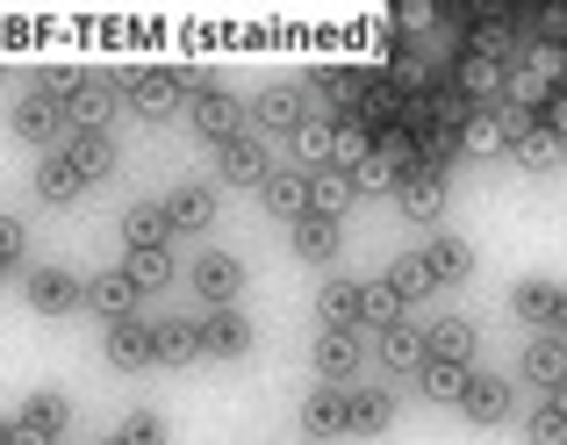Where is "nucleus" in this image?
Segmentation results:
<instances>
[{"label":"nucleus","instance_id":"1","mask_svg":"<svg viewBox=\"0 0 567 445\" xmlns=\"http://www.w3.org/2000/svg\"><path fill=\"white\" fill-rule=\"evenodd\" d=\"M187 115H194V137H208L216 152H223L230 137H245V101L216 94V86H202V94L187 101Z\"/></svg>","mask_w":567,"mask_h":445},{"label":"nucleus","instance_id":"2","mask_svg":"<svg viewBox=\"0 0 567 445\" xmlns=\"http://www.w3.org/2000/svg\"><path fill=\"white\" fill-rule=\"evenodd\" d=\"M187 72H130V108L144 115V123H166L173 108L187 101Z\"/></svg>","mask_w":567,"mask_h":445},{"label":"nucleus","instance_id":"3","mask_svg":"<svg viewBox=\"0 0 567 445\" xmlns=\"http://www.w3.org/2000/svg\"><path fill=\"white\" fill-rule=\"evenodd\" d=\"M453 86L474 101V108H496L503 101V86H511V58H488V51H467L453 65Z\"/></svg>","mask_w":567,"mask_h":445},{"label":"nucleus","instance_id":"4","mask_svg":"<svg viewBox=\"0 0 567 445\" xmlns=\"http://www.w3.org/2000/svg\"><path fill=\"white\" fill-rule=\"evenodd\" d=\"M194 294H202L208 309H237V294H245V266H237L230 251H202V259H194Z\"/></svg>","mask_w":567,"mask_h":445},{"label":"nucleus","instance_id":"5","mask_svg":"<svg viewBox=\"0 0 567 445\" xmlns=\"http://www.w3.org/2000/svg\"><path fill=\"white\" fill-rule=\"evenodd\" d=\"M109 366H123V374H144V366H158V323H109Z\"/></svg>","mask_w":567,"mask_h":445},{"label":"nucleus","instance_id":"6","mask_svg":"<svg viewBox=\"0 0 567 445\" xmlns=\"http://www.w3.org/2000/svg\"><path fill=\"white\" fill-rule=\"evenodd\" d=\"M86 302V280L72 273V266H37L29 273V309H43V317H65V309Z\"/></svg>","mask_w":567,"mask_h":445},{"label":"nucleus","instance_id":"7","mask_svg":"<svg viewBox=\"0 0 567 445\" xmlns=\"http://www.w3.org/2000/svg\"><path fill=\"white\" fill-rule=\"evenodd\" d=\"M251 123L280 130V137H302V130H309V94H302V86H266V94L251 101Z\"/></svg>","mask_w":567,"mask_h":445},{"label":"nucleus","instance_id":"8","mask_svg":"<svg viewBox=\"0 0 567 445\" xmlns=\"http://www.w3.org/2000/svg\"><path fill=\"white\" fill-rule=\"evenodd\" d=\"M251 338H259V331H251L245 309H208V317H202V345H208V360H245Z\"/></svg>","mask_w":567,"mask_h":445},{"label":"nucleus","instance_id":"9","mask_svg":"<svg viewBox=\"0 0 567 445\" xmlns=\"http://www.w3.org/2000/svg\"><path fill=\"white\" fill-rule=\"evenodd\" d=\"M302 432H309V438H352V395H346V389H309Z\"/></svg>","mask_w":567,"mask_h":445},{"label":"nucleus","instance_id":"10","mask_svg":"<svg viewBox=\"0 0 567 445\" xmlns=\"http://www.w3.org/2000/svg\"><path fill=\"white\" fill-rule=\"evenodd\" d=\"M137 294H144V288L123 273V266L86 280V309H94V317H109V323H130V317H137Z\"/></svg>","mask_w":567,"mask_h":445},{"label":"nucleus","instance_id":"11","mask_svg":"<svg viewBox=\"0 0 567 445\" xmlns=\"http://www.w3.org/2000/svg\"><path fill=\"white\" fill-rule=\"evenodd\" d=\"M374 352H381V366H388V374H424V360H431V338L416 331L410 317H402L395 331H381V338H374Z\"/></svg>","mask_w":567,"mask_h":445},{"label":"nucleus","instance_id":"12","mask_svg":"<svg viewBox=\"0 0 567 445\" xmlns=\"http://www.w3.org/2000/svg\"><path fill=\"white\" fill-rule=\"evenodd\" d=\"M367 352V331H317V345H309V366H317L323 381H346L352 366H360Z\"/></svg>","mask_w":567,"mask_h":445},{"label":"nucleus","instance_id":"13","mask_svg":"<svg viewBox=\"0 0 567 445\" xmlns=\"http://www.w3.org/2000/svg\"><path fill=\"white\" fill-rule=\"evenodd\" d=\"M166 237H173V209H166V201H130V209H123V245L130 251H166Z\"/></svg>","mask_w":567,"mask_h":445},{"label":"nucleus","instance_id":"14","mask_svg":"<svg viewBox=\"0 0 567 445\" xmlns=\"http://www.w3.org/2000/svg\"><path fill=\"white\" fill-rule=\"evenodd\" d=\"M65 108L58 101H43V94H22L14 101V137H29V144H65Z\"/></svg>","mask_w":567,"mask_h":445},{"label":"nucleus","instance_id":"15","mask_svg":"<svg viewBox=\"0 0 567 445\" xmlns=\"http://www.w3.org/2000/svg\"><path fill=\"white\" fill-rule=\"evenodd\" d=\"M216 173H223L230 187H266V180H274V166H266L259 137H230V144L216 152Z\"/></svg>","mask_w":567,"mask_h":445},{"label":"nucleus","instance_id":"16","mask_svg":"<svg viewBox=\"0 0 567 445\" xmlns=\"http://www.w3.org/2000/svg\"><path fill=\"white\" fill-rule=\"evenodd\" d=\"M517 374H525L532 381V389H560V381H567V338H554V331H546V338H532V345H525V360H517Z\"/></svg>","mask_w":567,"mask_h":445},{"label":"nucleus","instance_id":"17","mask_svg":"<svg viewBox=\"0 0 567 445\" xmlns=\"http://www.w3.org/2000/svg\"><path fill=\"white\" fill-rule=\"evenodd\" d=\"M58 152H65L72 166L86 173V187L115 173V144H109V130H65V144H58Z\"/></svg>","mask_w":567,"mask_h":445},{"label":"nucleus","instance_id":"18","mask_svg":"<svg viewBox=\"0 0 567 445\" xmlns=\"http://www.w3.org/2000/svg\"><path fill=\"white\" fill-rule=\"evenodd\" d=\"M109 108H115V86L101 80V72H80V86H72V101H65V123L72 130H101Z\"/></svg>","mask_w":567,"mask_h":445},{"label":"nucleus","instance_id":"19","mask_svg":"<svg viewBox=\"0 0 567 445\" xmlns=\"http://www.w3.org/2000/svg\"><path fill=\"white\" fill-rule=\"evenodd\" d=\"M317 317H323V331H367V288L331 280V288L317 294Z\"/></svg>","mask_w":567,"mask_h":445},{"label":"nucleus","instance_id":"20","mask_svg":"<svg viewBox=\"0 0 567 445\" xmlns=\"http://www.w3.org/2000/svg\"><path fill=\"white\" fill-rule=\"evenodd\" d=\"M395 209L431 230V222H439V209H445V173H410V180L395 187Z\"/></svg>","mask_w":567,"mask_h":445},{"label":"nucleus","instance_id":"21","mask_svg":"<svg viewBox=\"0 0 567 445\" xmlns=\"http://www.w3.org/2000/svg\"><path fill=\"white\" fill-rule=\"evenodd\" d=\"M288 245H295V259H302V266H331L338 259V216H302L288 230Z\"/></svg>","mask_w":567,"mask_h":445},{"label":"nucleus","instance_id":"22","mask_svg":"<svg viewBox=\"0 0 567 445\" xmlns=\"http://www.w3.org/2000/svg\"><path fill=\"white\" fill-rule=\"evenodd\" d=\"M511 309H517V323H532V331H554L560 288H554V280H517V288H511Z\"/></svg>","mask_w":567,"mask_h":445},{"label":"nucleus","instance_id":"23","mask_svg":"<svg viewBox=\"0 0 567 445\" xmlns=\"http://www.w3.org/2000/svg\"><path fill=\"white\" fill-rule=\"evenodd\" d=\"M388 280L402 288V302H424V294H439V288H445V273L431 266V251H402V259L388 266Z\"/></svg>","mask_w":567,"mask_h":445},{"label":"nucleus","instance_id":"24","mask_svg":"<svg viewBox=\"0 0 567 445\" xmlns=\"http://www.w3.org/2000/svg\"><path fill=\"white\" fill-rule=\"evenodd\" d=\"M467 389H474V366H460V360H424V403H467Z\"/></svg>","mask_w":567,"mask_h":445},{"label":"nucleus","instance_id":"25","mask_svg":"<svg viewBox=\"0 0 567 445\" xmlns=\"http://www.w3.org/2000/svg\"><path fill=\"white\" fill-rule=\"evenodd\" d=\"M460 417H467V424H503V417H511V389H503L496 374H474V389H467V403H460Z\"/></svg>","mask_w":567,"mask_h":445},{"label":"nucleus","instance_id":"26","mask_svg":"<svg viewBox=\"0 0 567 445\" xmlns=\"http://www.w3.org/2000/svg\"><path fill=\"white\" fill-rule=\"evenodd\" d=\"M202 323H187V317H173V323H158V366H194L202 360Z\"/></svg>","mask_w":567,"mask_h":445},{"label":"nucleus","instance_id":"27","mask_svg":"<svg viewBox=\"0 0 567 445\" xmlns=\"http://www.w3.org/2000/svg\"><path fill=\"white\" fill-rule=\"evenodd\" d=\"M37 195H43V201H80V195H86V173L72 166L65 152H51V158L37 166Z\"/></svg>","mask_w":567,"mask_h":445},{"label":"nucleus","instance_id":"28","mask_svg":"<svg viewBox=\"0 0 567 445\" xmlns=\"http://www.w3.org/2000/svg\"><path fill=\"white\" fill-rule=\"evenodd\" d=\"M259 201H266L274 216L302 222V216H309V173H274V180L259 187Z\"/></svg>","mask_w":567,"mask_h":445},{"label":"nucleus","instance_id":"29","mask_svg":"<svg viewBox=\"0 0 567 445\" xmlns=\"http://www.w3.org/2000/svg\"><path fill=\"white\" fill-rule=\"evenodd\" d=\"M395 424V395L388 389H352V438H381Z\"/></svg>","mask_w":567,"mask_h":445},{"label":"nucleus","instance_id":"30","mask_svg":"<svg viewBox=\"0 0 567 445\" xmlns=\"http://www.w3.org/2000/svg\"><path fill=\"white\" fill-rule=\"evenodd\" d=\"M352 195H360V187H352V173H338V166L309 173V216H346Z\"/></svg>","mask_w":567,"mask_h":445},{"label":"nucleus","instance_id":"31","mask_svg":"<svg viewBox=\"0 0 567 445\" xmlns=\"http://www.w3.org/2000/svg\"><path fill=\"white\" fill-rule=\"evenodd\" d=\"M424 338H431V360H460V366L474 360V323L467 317H439Z\"/></svg>","mask_w":567,"mask_h":445},{"label":"nucleus","instance_id":"32","mask_svg":"<svg viewBox=\"0 0 567 445\" xmlns=\"http://www.w3.org/2000/svg\"><path fill=\"white\" fill-rule=\"evenodd\" d=\"M511 158H517V166H525V173H546V166H554V158H560V130H554V123H532L525 137L511 144Z\"/></svg>","mask_w":567,"mask_h":445},{"label":"nucleus","instance_id":"33","mask_svg":"<svg viewBox=\"0 0 567 445\" xmlns=\"http://www.w3.org/2000/svg\"><path fill=\"white\" fill-rule=\"evenodd\" d=\"M166 209H173V230H208V222H216V195H208V187H181V195H173L166 201Z\"/></svg>","mask_w":567,"mask_h":445},{"label":"nucleus","instance_id":"34","mask_svg":"<svg viewBox=\"0 0 567 445\" xmlns=\"http://www.w3.org/2000/svg\"><path fill=\"white\" fill-rule=\"evenodd\" d=\"M395 323H402V288H395V280H367V331H395Z\"/></svg>","mask_w":567,"mask_h":445},{"label":"nucleus","instance_id":"35","mask_svg":"<svg viewBox=\"0 0 567 445\" xmlns=\"http://www.w3.org/2000/svg\"><path fill=\"white\" fill-rule=\"evenodd\" d=\"M22 424H29V432H43V438H58L72 424L65 395H29V403H22Z\"/></svg>","mask_w":567,"mask_h":445},{"label":"nucleus","instance_id":"36","mask_svg":"<svg viewBox=\"0 0 567 445\" xmlns=\"http://www.w3.org/2000/svg\"><path fill=\"white\" fill-rule=\"evenodd\" d=\"M123 273L137 280L144 294H152V288H166V280H173V251H130V259H123Z\"/></svg>","mask_w":567,"mask_h":445},{"label":"nucleus","instance_id":"37","mask_svg":"<svg viewBox=\"0 0 567 445\" xmlns=\"http://www.w3.org/2000/svg\"><path fill=\"white\" fill-rule=\"evenodd\" d=\"M352 187H360V195H395L402 187V173H395V158H367V166H352Z\"/></svg>","mask_w":567,"mask_h":445},{"label":"nucleus","instance_id":"38","mask_svg":"<svg viewBox=\"0 0 567 445\" xmlns=\"http://www.w3.org/2000/svg\"><path fill=\"white\" fill-rule=\"evenodd\" d=\"M431 266H439V273L445 280H460V273H467V266H474V251H467V237H431Z\"/></svg>","mask_w":567,"mask_h":445},{"label":"nucleus","instance_id":"39","mask_svg":"<svg viewBox=\"0 0 567 445\" xmlns=\"http://www.w3.org/2000/svg\"><path fill=\"white\" fill-rule=\"evenodd\" d=\"M115 438H123V445H166V424H158L152 410H130V417H123V432H115Z\"/></svg>","mask_w":567,"mask_h":445},{"label":"nucleus","instance_id":"40","mask_svg":"<svg viewBox=\"0 0 567 445\" xmlns=\"http://www.w3.org/2000/svg\"><path fill=\"white\" fill-rule=\"evenodd\" d=\"M525 438H532V445H567V417L539 403V410H532V424H525Z\"/></svg>","mask_w":567,"mask_h":445},{"label":"nucleus","instance_id":"41","mask_svg":"<svg viewBox=\"0 0 567 445\" xmlns=\"http://www.w3.org/2000/svg\"><path fill=\"white\" fill-rule=\"evenodd\" d=\"M395 22H402V29H431V22H439V14H431L424 0H402V8H395Z\"/></svg>","mask_w":567,"mask_h":445},{"label":"nucleus","instance_id":"42","mask_svg":"<svg viewBox=\"0 0 567 445\" xmlns=\"http://www.w3.org/2000/svg\"><path fill=\"white\" fill-rule=\"evenodd\" d=\"M0 266H22V222H8V230H0Z\"/></svg>","mask_w":567,"mask_h":445},{"label":"nucleus","instance_id":"43","mask_svg":"<svg viewBox=\"0 0 567 445\" xmlns=\"http://www.w3.org/2000/svg\"><path fill=\"white\" fill-rule=\"evenodd\" d=\"M539 37H546V43H567V8H546V14H539Z\"/></svg>","mask_w":567,"mask_h":445},{"label":"nucleus","instance_id":"44","mask_svg":"<svg viewBox=\"0 0 567 445\" xmlns=\"http://www.w3.org/2000/svg\"><path fill=\"white\" fill-rule=\"evenodd\" d=\"M0 445H51V438H43V432H29V424L14 417V424H8V438H0Z\"/></svg>","mask_w":567,"mask_h":445},{"label":"nucleus","instance_id":"45","mask_svg":"<svg viewBox=\"0 0 567 445\" xmlns=\"http://www.w3.org/2000/svg\"><path fill=\"white\" fill-rule=\"evenodd\" d=\"M539 403H546V410H560V417H567V381H560V389H546Z\"/></svg>","mask_w":567,"mask_h":445},{"label":"nucleus","instance_id":"46","mask_svg":"<svg viewBox=\"0 0 567 445\" xmlns=\"http://www.w3.org/2000/svg\"><path fill=\"white\" fill-rule=\"evenodd\" d=\"M554 338H567V294H560V317H554Z\"/></svg>","mask_w":567,"mask_h":445},{"label":"nucleus","instance_id":"47","mask_svg":"<svg viewBox=\"0 0 567 445\" xmlns=\"http://www.w3.org/2000/svg\"><path fill=\"white\" fill-rule=\"evenodd\" d=\"M115 445H123V438H115Z\"/></svg>","mask_w":567,"mask_h":445}]
</instances>
